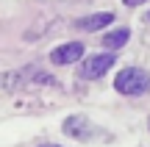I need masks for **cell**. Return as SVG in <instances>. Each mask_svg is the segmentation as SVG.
Masks as SVG:
<instances>
[{
    "mask_svg": "<svg viewBox=\"0 0 150 147\" xmlns=\"http://www.w3.org/2000/svg\"><path fill=\"white\" fill-rule=\"evenodd\" d=\"M147 22H150V11H147Z\"/></svg>",
    "mask_w": 150,
    "mask_h": 147,
    "instance_id": "obj_9",
    "label": "cell"
},
{
    "mask_svg": "<svg viewBox=\"0 0 150 147\" xmlns=\"http://www.w3.org/2000/svg\"><path fill=\"white\" fill-rule=\"evenodd\" d=\"M114 61H117L114 53H97V56H92V58H86L83 64H81L78 75L83 78V81H97V78H103L114 67Z\"/></svg>",
    "mask_w": 150,
    "mask_h": 147,
    "instance_id": "obj_2",
    "label": "cell"
},
{
    "mask_svg": "<svg viewBox=\"0 0 150 147\" xmlns=\"http://www.w3.org/2000/svg\"><path fill=\"white\" fill-rule=\"evenodd\" d=\"M125 6H142V3H147V0H122Z\"/></svg>",
    "mask_w": 150,
    "mask_h": 147,
    "instance_id": "obj_7",
    "label": "cell"
},
{
    "mask_svg": "<svg viewBox=\"0 0 150 147\" xmlns=\"http://www.w3.org/2000/svg\"><path fill=\"white\" fill-rule=\"evenodd\" d=\"M114 89L120 94H128V97H139V94L150 92V75L139 67H128L114 78Z\"/></svg>",
    "mask_w": 150,
    "mask_h": 147,
    "instance_id": "obj_1",
    "label": "cell"
},
{
    "mask_svg": "<svg viewBox=\"0 0 150 147\" xmlns=\"http://www.w3.org/2000/svg\"><path fill=\"white\" fill-rule=\"evenodd\" d=\"M114 22V14L111 11H103V14H92V17H81L78 20V28L81 31H100L103 25Z\"/></svg>",
    "mask_w": 150,
    "mask_h": 147,
    "instance_id": "obj_5",
    "label": "cell"
},
{
    "mask_svg": "<svg viewBox=\"0 0 150 147\" xmlns=\"http://www.w3.org/2000/svg\"><path fill=\"white\" fill-rule=\"evenodd\" d=\"M42 147H59V144H42Z\"/></svg>",
    "mask_w": 150,
    "mask_h": 147,
    "instance_id": "obj_8",
    "label": "cell"
},
{
    "mask_svg": "<svg viewBox=\"0 0 150 147\" xmlns=\"http://www.w3.org/2000/svg\"><path fill=\"white\" fill-rule=\"evenodd\" d=\"M131 39V31L128 28H120V31H111V33H106L103 36V47H108V50H120V47H125V42Z\"/></svg>",
    "mask_w": 150,
    "mask_h": 147,
    "instance_id": "obj_6",
    "label": "cell"
},
{
    "mask_svg": "<svg viewBox=\"0 0 150 147\" xmlns=\"http://www.w3.org/2000/svg\"><path fill=\"white\" fill-rule=\"evenodd\" d=\"M83 58V44L81 42H67V44H61L59 50H53L50 53V61L53 64H72V61H81Z\"/></svg>",
    "mask_w": 150,
    "mask_h": 147,
    "instance_id": "obj_4",
    "label": "cell"
},
{
    "mask_svg": "<svg viewBox=\"0 0 150 147\" xmlns=\"http://www.w3.org/2000/svg\"><path fill=\"white\" fill-rule=\"evenodd\" d=\"M64 133H67V136H72V139H92V136H95V125H92L86 117L72 114L70 120L64 122Z\"/></svg>",
    "mask_w": 150,
    "mask_h": 147,
    "instance_id": "obj_3",
    "label": "cell"
}]
</instances>
